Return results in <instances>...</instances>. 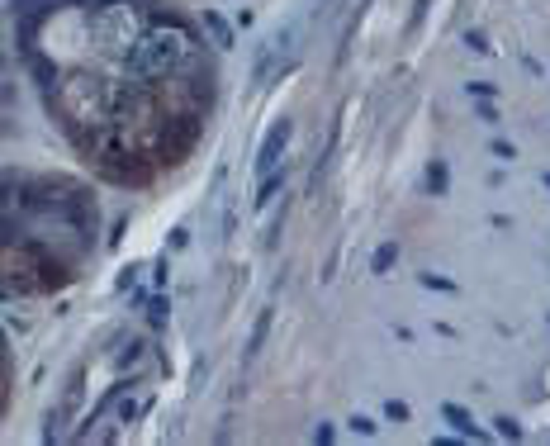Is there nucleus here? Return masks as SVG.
Instances as JSON below:
<instances>
[{
    "label": "nucleus",
    "instance_id": "1",
    "mask_svg": "<svg viewBox=\"0 0 550 446\" xmlns=\"http://www.w3.org/2000/svg\"><path fill=\"white\" fill-rule=\"evenodd\" d=\"M285 143H289V119H280L275 129L266 133V143H261V152H257V171H270L275 161H280V152H285Z\"/></svg>",
    "mask_w": 550,
    "mask_h": 446
},
{
    "label": "nucleus",
    "instance_id": "2",
    "mask_svg": "<svg viewBox=\"0 0 550 446\" xmlns=\"http://www.w3.org/2000/svg\"><path fill=\"white\" fill-rule=\"evenodd\" d=\"M442 418L451 422V427H455L460 437H484V432L474 427V418H470V413H465V408H460V404H442Z\"/></svg>",
    "mask_w": 550,
    "mask_h": 446
},
{
    "label": "nucleus",
    "instance_id": "3",
    "mask_svg": "<svg viewBox=\"0 0 550 446\" xmlns=\"http://www.w3.org/2000/svg\"><path fill=\"white\" fill-rule=\"evenodd\" d=\"M280 190H285V171H280V176H270V171H266V181H261V195H257V209H266V205H270V200H275Z\"/></svg>",
    "mask_w": 550,
    "mask_h": 446
},
{
    "label": "nucleus",
    "instance_id": "4",
    "mask_svg": "<svg viewBox=\"0 0 550 446\" xmlns=\"http://www.w3.org/2000/svg\"><path fill=\"white\" fill-rule=\"evenodd\" d=\"M389 262H398V247H394V242H385V247L375 252V271L385 276V271H389Z\"/></svg>",
    "mask_w": 550,
    "mask_h": 446
},
{
    "label": "nucleus",
    "instance_id": "5",
    "mask_svg": "<svg viewBox=\"0 0 550 446\" xmlns=\"http://www.w3.org/2000/svg\"><path fill=\"white\" fill-rule=\"evenodd\" d=\"M204 24H209L213 33H218V43H223V48H228V24H223V19H218V15H204Z\"/></svg>",
    "mask_w": 550,
    "mask_h": 446
},
{
    "label": "nucleus",
    "instance_id": "6",
    "mask_svg": "<svg viewBox=\"0 0 550 446\" xmlns=\"http://www.w3.org/2000/svg\"><path fill=\"white\" fill-rule=\"evenodd\" d=\"M427 185L442 195V190H446V166H432V171H427Z\"/></svg>",
    "mask_w": 550,
    "mask_h": 446
},
{
    "label": "nucleus",
    "instance_id": "7",
    "mask_svg": "<svg viewBox=\"0 0 550 446\" xmlns=\"http://www.w3.org/2000/svg\"><path fill=\"white\" fill-rule=\"evenodd\" d=\"M389 418L394 422H408V404H394V399H389Z\"/></svg>",
    "mask_w": 550,
    "mask_h": 446
},
{
    "label": "nucleus",
    "instance_id": "8",
    "mask_svg": "<svg viewBox=\"0 0 550 446\" xmlns=\"http://www.w3.org/2000/svg\"><path fill=\"white\" fill-rule=\"evenodd\" d=\"M351 427H356V432H366V437H375V422H370V418H351Z\"/></svg>",
    "mask_w": 550,
    "mask_h": 446
},
{
    "label": "nucleus",
    "instance_id": "9",
    "mask_svg": "<svg viewBox=\"0 0 550 446\" xmlns=\"http://www.w3.org/2000/svg\"><path fill=\"white\" fill-rule=\"evenodd\" d=\"M432 0H418V10H413V29H418V19H422V10H427Z\"/></svg>",
    "mask_w": 550,
    "mask_h": 446
},
{
    "label": "nucleus",
    "instance_id": "10",
    "mask_svg": "<svg viewBox=\"0 0 550 446\" xmlns=\"http://www.w3.org/2000/svg\"><path fill=\"white\" fill-rule=\"evenodd\" d=\"M546 185H550V176H546Z\"/></svg>",
    "mask_w": 550,
    "mask_h": 446
}]
</instances>
